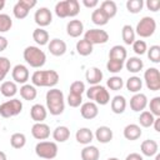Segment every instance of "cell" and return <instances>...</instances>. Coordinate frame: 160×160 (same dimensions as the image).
Here are the masks:
<instances>
[{
	"label": "cell",
	"mask_w": 160,
	"mask_h": 160,
	"mask_svg": "<svg viewBox=\"0 0 160 160\" xmlns=\"http://www.w3.org/2000/svg\"><path fill=\"white\" fill-rule=\"evenodd\" d=\"M36 6V0H19L12 8V14L16 19L21 20L29 15V11Z\"/></svg>",
	"instance_id": "obj_10"
},
{
	"label": "cell",
	"mask_w": 160,
	"mask_h": 160,
	"mask_svg": "<svg viewBox=\"0 0 160 160\" xmlns=\"http://www.w3.org/2000/svg\"><path fill=\"white\" fill-rule=\"evenodd\" d=\"M144 8L142 0H128L126 1V9L131 14H139Z\"/></svg>",
	"instance_id": "obj_42"
},
{
	"label": "cell",
	"mask_w": 160,
	"mask_h": 160,
	"mask_svg": "<svg viewBox=\"0 0 160 160\" xmlns=\"http://www.w3.org/2000/svg\"><path fill=\"white\" fill-rule=\"evenodd\" d=\"M152 126H154V129H155V131H160V116L159 118H155V120H154V124H152Z\"/></svg>",
	"instance_id": "obj_55"
},
{
	"label": "cell",
	"mask_w": 160,
	"mask_h": 160,
	"mask_svg": "<svg viewBox=\"0 0 160 160\" xmlns=\"http://www.w3.org/2000/svg\"><path fill=\"white\" fill-rule=\"evenodd\" d=\"M66 101H68V105H69L70 108H79V106L82 104V96H81V95H76V94L69 92Z\"/></svg>",
	"instance_id": "obj_50"
},
{
	"label": "cell",
	"mask_w": 160,
	"mask_h": 160,
	"mask_svg": "<svg viewBox=\"0 0 160 160\" xmlns=\"http://www.w3.org/2000/svg\"><path fill=\"white\" fill-rule=\"evenodd\" d=\"M144 81L150 91L160 90V71L158 68H149L144 72Z\"/></svg>",
	"instance_id": "obj_9"
},
{
	"label": "cell",
	"mask_w": 160,
	"mask_h": 160,
	"mask_svg": "<svg viewBox=\"0 0 160 160\" xmlns=\"http://www.w3.org/2000/svg\"><path fill=\"white\" fill-rule=\"evenodd\" d=\"M0 160H8L6 154H5L4 151H1V150H0Z\"/></svg>",
	"instance_id": "obj_56"
},
{
	"label": "cell",
	"mask_w": 160,
	"mask_h": 160,
	"mask_svg": "<svg viewBox=\"0 0 160 160\" xmlns=\"http://www.w3.org/2000/svg\"><path fill=\"white\" fill-rule=\"evenodd\" d=\"M125 86H126L128 91H130V92H132V94L140 92V90H141V88H142V80H141L139 76H136V75L130 76V78L126 80Z\"/></svg>",
	"instance_id": "obj_34"
},
{
	"label": "cell",
	"mask_w": 160,
	"mask_h": 160,
	"mask_svg": "<svg viewBox=\"0 0 160 160\" xmlns=\"http://www.w3.org/2000/svg\"><path fill=\"white\" fill-rule=\"evenodd\" d=\"M99 9L108 16L109 20L112 19V18L118 14V5H116V2L112 1V0H105V1H102V2L100 4V8H99Z\"/></svg>",
	"instance_id": "obj_29"
},
{
	"label": "cell",
	"mask_w": 160,
	"mask_h": 160,
	"mask_svg": "<svg viewBox=\"0 0 160 160\" xmlns=\"http://www.w3.org/2000/svg\"><path fill=\"white\" fill-rule=\"evenodd\" d=\"M106 86H108L110 90H112V91H119V90H121L122 86H124V80H122L120 76L114 75V76H111V78H109V79L106 80Z\"/></svg>",
	"instance_id": "obj_39"
},
{
	"label": "cell",
	"mask_w": 160,
	"mask_h": 160,
	"mask_svg": "<svg viewBox=\"0 0 160 160\" xmlns=\"http://www.w3.org/2000/svg\"><path fill=\"white\" fill-rule=\"evenodd\" d=\"M11 76H12V80L15 84H26V81L29 80L30 78V72H29V69L28 66L22 65V64H16L12 70H11Z\"/></svg>",
	"instance_id": "obj_12"
},
{
	"label": "cell",
	"mask_w": 160,
	"mask_h": 160,
	"mask_svg": "<svg viewBox=\"0 0 160 160\" xmlns=\"http://www.w3.org/2000/svg\"><path fill=\"white\" fill-rule=\"evenodd\" d=\"M148 105H149L150 112L155 118H159L160 116V96H154L150 100V102H148Z\"/></svg>",
	"instance_id": "obj_46"
},
{
	"label": "cell",
	"mask_w": 160,
	"mask_h": 160,
	"mask_svg": "<svg viewBox=\"0 0 160 160\" xmlns=\"http://www.w3.org/2000/svg\"><path fill=\"white\" fill-rule=\"evenodd\" d=\"M155 160H160V154H159V152L155 155Z\"/></svg>",
	"instance_id": "obj_58"
},
{
	"label": "cell",
	"mask_w": 160,
	"mask_h": 160,
	"mask_svg": "<svg viewBox=\"0 0 160 160\" xmlns=\"http://www.w3.org/2000/svg\"><path fill=\"white\" fill-rule=\"evenodd\" d=\"M54 11H55L56 16L60 18V19L69 18V12H68V0H62V1L56 2Z\"/></svg>",
	"instance_id": "obj_40"
},
{
	"label": "cell",
	"mask_w": 160,
	"mask_h": 160,
	"mask_svg": "<svg viewBox=\"0 0 160 160\" xmlns=\"http://www.w3.org/2000/svg\"><path fill=\"white\" fill-rule=\"evenodd\" d=\"M8 45H9V42H8V39H6L5 36L0 35V52H1V51H4V50L8 48Z\"/></svg>",
	"instance_id": "obj_54"
},
{
	"label": "cell",
	"mask_w": 160,
	"mask_h": 160,
	"mask_svg": "<svg viewBox=\"0 0 160 160\" xmlns=\"http://www.w3.org/2000/svg\"><path fill=\"white\" fill-rule=\"evenodd\" d=\"M135 34L139 35L142 39L150 38L154 35L155 30H156V21L154 18L151 16H144L136 25V28L134 29Z\"/></svg>",
	"instance_id": "obj_7"
},
{
	"label": "cell",
	"mask_w": 160,
	"mask_h": 160,
	"mask_svg": "<svg viewBox=\"0 0 160 160\" xmlns=\"http://www.w3.org/2000/svg\"><path fill=\"white\" fill-rule=\"evenodd\" d=\"M112 136H114V132L112 130L106 126V125H102V126H99L96 130H95V134H94V138L100 142V144H108L112 140Z\"/></svg>",
	"instance_id": "obj_18"
},
{
	"label": "cell",
	"mask_w": 160,
	"mask_h": 160,
	"mask_svg": "<svg viewBox=\"0 0 160 160\" xmlns=\"http://www.w3.org/2000/svg\"><path fill=\"white\" fill-rule=\"evenodd\" d=\"M66 34L70 38H79L84 34V24L79 19H72L66 24Z\"/></svg>",
	"instance_id": "obj_17"
},
{
	"label": "cell",
	"mask_w": 160,
	"mask_h": 160,
	"mask_svg": "<svg viewBox=\"0 0 160 160\" xmlns=\"http://www.w3.org/2000/svg\"><path fill=\"white\" fill-rule=\"evenodd\" d=\"M46 110L54 115H61L65 110V98H64V92L60 89L56 88H51L50 90H48L46 96Z\"/></svg>",
	"instance_id": "obj_1"
},
{
	"label": "cell",
	"mask_w": 160,
	"mask_h": 160,
	"mask_svg": "<svg viewBox=\"0 0 160 160\" xmlns=\"http://www.w3.org/2000/svg\"><path fill=\"white\" fill-rule=\"evenodd\" d=\"M132 50H134V52H135L136 55L141 56V55H144V54L146 52L148 45H146V42H145L144 40H135V41L132 42Z\"/></svg>",
	"instance_id": "obj_49"
},
{
	"label": "cell",
	"mask_w": 160,
	"mask_h": 160,
	"mask_svg": "<svg viewBox=\"0 0 160 160\" xmlns=\"http://www.w3.org/2000/svg\"><path fill=\"white\" fill-rule=\"evenodd\" d=\"M80 114L84 119L86 120H92L98 116L99 114V108L95 102L92 101H86V102H82L80 105Z\"/></svg>",
	"instance_id": "obj_16"
},
{
	"label": "cell",
	"mask_w": 160,
	"mask_h": 160,
	"mask_svg": "<svg viewBox=\"0 0 160 160\" xmlns=\"http://www.w3.org/2000/svg\"><path fill=\"white\" fill-rule=\"evenodd\" d=\"M128 58V51L122 45H114L109 51V59L125 61Z\"/></svg>",
	"instance_id": "obj_32"
},
{
	"label": "cell",
	"mask_w": 160,
	"mask_h": 160,
	"mask_svg": "<svg viewBox=\"0 0 160 160\" xmlns=\"http://www.w3.org/2000/svg\"><path fill=\"white\" fill-rule=\"evenodd\" d=\"M22 56H24V60L26 61V64L34 69H40L46 62V54L39 46H35V45L26 46L24 49Z\"/></svg>",
	"instance_id": "obj_3"
},
{
	"label": "cell",
	"mask_w": 160,
	"mask_h": 160,
	"mask_svg": "<svg viewBox=\"0 0 160 160\" xmlns=\"http://www.w3.org/2000/svg\"><path fill=\"white\" fill-rule=\"evenodd\" d=\"M32 40L39 45V46H44V45H48L49 41H50V36H49V32L42 29V28H36L34 31H32Z\"/></svg>",
	"instance_id": "obj_27"
},
{
	"label": "cell",
	"mask_w": 160,
	"mask_h": 160,
	"mask_svg": "<svg viewBox=\"0 0 160 160\" xmlns=\"http://www.w3.org/2000/svg\"><path fill=\"white\" fill-rule=\"evenodd\" d=\"M85 84L81 81V80H75V81H72L71 82V85H70V91L69 92H71V94H76V95H81L82 96V94L85 92Z\"/></svg>",
	"instance_id": "obj_47"
},
{
	"label": "cell",
	"mask_w": 160,
	"mask_h": 160,
	"mask_svg": "<svg viewBox=\"0 0 160 160\" xmlns=\"http://www.w3.org/2000/svg\"><path fill=\"white\" fill-rule=\"evenodd\" d=\"M20 96L28 101L35 100L38 96V90L32 84H24L20 88Z\"/></svg>",
	"instance_id": "obj_31"
},
{
	"label": "cell",
	"mask_w": 160,
	"mask_h": 160,
	"mask_svg": "<svg viewBox=\"0 0 160 160\" xmlns=\"http://www.w3.org/2000/svg\"><path fill=\"white\" fill-rule=\"evenodd\" d=\"M154 120H155V116L150 111L144 110V111L140 112V116H139V126L150 128V126H152Z\"/></svg>",
	"instance_id": "obj_38"
},
{
	"label": "cell",
	"mask_w": 160,
	"mask_h": 160,
	"mask_svg": "<svg viewBox=\"0 0 160 160\" xmlns=\"http://www.w3.org/2000/svg\"><path fill=\"white\" fill-rule=\"evenodd\" d=\"M12 20L8 14L0 12V32H6L11 29Z\"/></svg>",
	"instance_id": "obj_45"
},
{
	"label": "cell",
	"mask_w": 160,
	"mask_h": 160,
	"mask_svg": "<svg viewBox=\"0 0 160 160\" xmlns=\"http://www.w3.org/2000/svg\"><path fill=\"white\" fill-rule=\"evenodd\" d=\"M58 151L59 148L55 141L44 140V141H39L35 145V154L45 160H54L58 156Z\"/></svg>",
	"instance_id": "obj_5"
},
{
	"label": "cell",
	"mask_w": 160,
	"mask_h": 160,
	"mask_svg": "<svg viewBox=\"0 0 160 160\" xmlns=\"http://www.w3.org/2000/svg\"><path fill=\"white\" fill-rule=\"evenodd\" d=\"M31 135L34 139L44 141L50 136V126L45 122H35L31 126Z\"/></svg>",
	"instance_id": "obj_13"
},
{
	"label": "cell",
	"mask_w": 160,
	"mask_h": 160,
	"mask_svg": "<svg viewBox=\"0 0 160 160\" xmlns=\"http://www.w3.org/2000/svg\"><path fill=\"white\" fill-rule=\"evenodd\" d=\"M125 160H144V158H142V155H140V154H138V152H130V154L126 156Z\"/></svg>",
	"instance_id": "obj_53"
},
{
	"label": "cell",
	"mask_w": 160,
	"mask_h": 160,
	"mask_svg": "<svg viewBox=\"0 0 160 160\" xmlns=\"http://www.w3.org/2000/svg\"><path fill=\"white\" fill-rule=\"evenodd\" d=\"M124 66L126 68V70L131 74H138L144 68V62L138 56H132V58H129L128 60H125V64Z\"/></svg>",
	"instance_id": "obj_24"
},
{
	"label": "cell",
	"mask_w": 160,
	"mask_h": 160,
	"mask_svg": "<svg viewBox=\"0 0 160 160\" xmlns=\"http://www.w3.org/2000/svg\"><path fill=\"white\" fill-rule=\"evenodd\" d=\"M142 131H141V128L138 125V124H128L125 128H124V131H122V135L126 140H130V141H134V140H138L140 139Z\"/></svg>",
	"instance_id": "obj_23"
},
{
	"label": "cell",
	"mask_w": 160,
	"mask_h": 160,
	"mask_svg": "<svg viewBox=\"0 0 160 160\" xmlns=\"http://www.w3.org/2000/svg\"><path fill=\"white\" fill-rule=\"evenodd\" d=\"M146 8L152 11V12H156L159 9H160V1L159 0H148L146 1Z\"/></svg>",
	"instance_id": "obj_51"
},
{
	"label": "cell",
	"mask_w": 160,
	"mask_h": 160,
	"mask_svg": "<svg viewBox=\"0 0 160 160\" xmlns=\"http://www.w3.org/2000/svg\"><path fill=\"white\" fill-rule=\"evenodd\" d=\"M148 106V98L142 92H136L130 99V108L135 112H141Z\"/></svg>",
	"instance_id": "obj_14"
},
{
	"label": "cell",
	"mask_w": 160,
	"mask_h": 160,
	"mask_svg": "<svg viewBox=\"0 0 160 160\" xmlns=\"http://www.w3.org/2000/svg\"><path fill=\"white\" fill-rule=\"evenodd\" d=\"M140 151L144 156H148V158H151V156H155L159 151V145L155 140H151V139H146L141 142L140 145Z\"/></svg>",
	"instance_id": "obj_20"
},
{
	"label": "cell",
	"mask_w": 160,
	"mask_h": 160,
	"mask_svg": "<svg viewBox=\"0 0 160 160\" xmlns=\"http://www.w3.org/2000/svg\"><path fill=\"white\" fill-rule=\"evenodd\" d=\"M125 61H120V60H111L109 59L106 62V70L111 74H118L122 70Z\"/></svg>",
	"instance_id": "obj_41"
},
{
	"label": "cell",
	"mask_w": 160,
	"mask_h": 160,
	"mask_svg": "<svg viewBox=\"0 0 160 160\" xmlns=\"http://www.w3.org/2000/svg\"><path fill=\"white\" fill-rule=\"evenodd\" d=\"M48 49H49L51 55H54V56H62L66 52L68 46H66V42L64 40L55 38V39H51L49 41Z\"/></svg>",
	"instance_id": "obj_15"
},
{
	"label": "cell",
	"mask_w": 160,
	"mask_h": 160,
	"mask_svg": "<svg viewBox=\"0 0 160 160\" xmlns=\"http://www.w3.org/2000/svg\"><path fill=\"white\" fill-rule=\"evenodd\" d=\"M91 21H92L95 25H98V26H104V25H106V24L109 22V19H108V16L98 8V9H95V10L91 12Z\"/></svg>",
	"instance_id": "obj_37"
},
{
	"label": "cell",
	"mask_w": 160,
	"mask_h": 160,
	"mask_svg": "<svg viewBox=\"0 0 160 160\" xmlns=\"http://www.w3.org/2000/svg\"><path fill=\"white\" fill-rule=\"evenodd\" d=\"M75 49H76V52L81 56H89L92 54V50H94V46L86 41L85 39H81V40H78L76 45H75Z\"/></svg>",
	"instance_id": "obj_33"
},
{
	"label": "cell",
	"mask_w": 160,
	"mask_h": 160,
	"mask_svg": "<svg viewBox=\"0 0 160 160\" xmlns=\"http://www.w3.org/2000/svg\"><path fill=\"white\" fill-rule=\"evenodd\" d=\"M146 54H148V58L151 62H154V64L160 62V46L159 45H151L146 50Z\"/></svg>",
	"instance_id": "obj_43"
},
{
	"label": "cell",
	"mask_w": 160,
	"mask_h": 160,
	"mask_svg": "<svg viewBox=\"0 0 160 160\" xmlns=\"http://www.w3.org/2000/svg\"><path fill=\"white\" fill-rule=\"evenodd\" d=\"M34 21L39 28L44 29L45 26H49L52 22V14H51L50 9H48L45 6L39 8L34 14Z\"/></svg>",
	"instance_id": "obj_11"
},
{
	"label": "cell",
	"mask_w": 160,
	"mask_h": 160,
	"mask_svg": "<svg viewBox=\"0 0 160 160\" xmlns=\"http://www.w3.org/2000/svg\"><path fill=\"white\" fill-rule=\"evenodd\" d=\"M108 160H119V159H118V158H109Z\"/></svg>",
	"instance_id": "obj_59"
},
{
	"label": "cell",
	"mask_w": 160,
	"mask_h": 160,
	"mask_svg": "<svg viewBox=\"0 0 160 160\" xmlns=\"http://www.w3.org/2000/svg\"><path fill=\"white\" fill-rule=\"evenodd\" d=\"M110 108L114 114H118V115L122 114L126 109V99L122 95H115L110 101Z\"/></svg>",
	"instance_id": "obj_25"
},
{
	"label": "cell",
	"mask_w": 160,
	"mask_h": 160,
	"mask_svg": "<svg viewBox=\"0 0 160 160\" xmlns=\"http://www.w3.org/2000/svg\"><path fill=\"white\" fill-rule=\"evenodd\" d=\"M135 36H136V34H135V30H134V28L131 25L126 24V25L122 26V29H121V38H122L124 44L132 45V42L135 41Z\"/></svg>",
	"instance_id": "obj_35"
},
{
	"label": "cell",
	"mask_w": 160,
	"mask_h": 160,
	"mask_svg": "<svg viewBox=\"0 0 160 160\" xmlns=\"http://www.w3.org/2000/svg\"><path fill=\"white\" fill-rule=\"evenodd\" d=\"M5 8V0H0V11Z\"/></svg>",
	"instance_id": "obj_57"
},
{
	"label": "cell",
	"mask_w": 160,
	"mask_h": 160,
	"mask_svg": "<svg viewBox=\"0 0 160 160\" xmlns=\"http://www.w3.org/2000/svg\"><path fill=\"white\" fill-rule=\"evenodd\" d=\"M81 2H82V5H84L85 8H88V9H94V8H96V6L99 5V1H98V0H82Z\"/></svg>",
	"instance_id": "obj_52"
},
{
	"label": "cell",
	"mask_w": 160,
	"mask_h": 160,
	"mask_svg": "<svg viewBox=\"0 0 160 160\" xmlns=\"http://www.w3.org/2000/svg\"><path fill=\"white\" fill-rule=\"evenodd\" d=\"M11 69L10 60L6 56H0V81H2Z\"/></svg>",
	"instance_id": "obj_44"
},
{
	"label": "cell",
	"mask_w": 160,
	"mask_h": 160,
	"mask_svg": "<svg viewBox=\"0 0 160 160\" xmlns=\"http://www.w3.org/2000/svg\"><path fill=\"white\" fill-rule=\"evenodd\" d=\"M68 12L69 18H75L80 12V4L78 0H68Z\"/></svg>",
	"instance_id": "obj_48"
},
{
	"label": "cell",
	"mask_w": 160,
	"mask_h": 160,
	"mask_svg": "<svg viewBox=\"0 0 160 160\" xmlns=\"http://www.w3.org/2000/svg\"><path fill=\"white\" fill-rule=\"evenodd\" d=\"M75 139L79 144L82 145H90L94 140V132L89 128H80L75 132Z\"/></svg>",
	"instance_id": "obj_22"
},
{
	"label": "cell",
	"mask_w": 160,
	"mask_h": 160,
	"mask_svg": "<svg viewBox=\"0 0 160 160\" xmlns=\"http://www.w3.org/2000/svg\"><path fill=\"white\" fill-rule=\"evenodd\" d=\"M60 80L58 71L55 70H36L31 75V84L39 88H54Z\"/></svg>",
	"instance_id": "obj_2"
},
{
	"label": "cell",
	"mask_w": 160,
	"mask_h": 160,
	"mask_svg": "<svg viewBox=\"0 0 160 160\" xmlns=\"http://www.w3.org/2000/svg\"><path fill=\"white\" fill-rule=\"evenodd\" d=\"M84 39L89 41L92 46L106 44L109 41V34L102 29H89L84 34Z\"/></svg>",
	"instance_id": "obj_8"
},
{
	"label": "cell",
	"mask_w": 160,
	"mask_h": 160,
	"mask_svg": "<svg viewBox=\"0 0 160 160\" xmlns=\"http://www.w3.org/2000/svg\"><path fill=\"white\" fill-rule=\"evenodd\" d=\"M102 71L96 68V66H92V68H89L85 72V80L88 81V84L90 86L92 85H99L102 80Z\"/></svg>",
	"instance_id": "obj_19"
},
{
	"label": "cell",
	"mask_w": 160,
	"mask_h": 160,
	"mask_svg": "<svg viewBox=\"0 0 160 160\" xmlns=\"http://www.w3.org/2000/svg\"><path fill=\"white\" fill-rule=\"evenodd\" d=\"M86 91V98L95 102L96 105H106L110 102V94L109 90L102 85H92Z\"/></svg>",
	"instance_id": "obj_4"
},
{
	"label": "cell",
	"mask_w": 160,
	"mask_h": 160,
	"mask_svg": "<svg viewBox=\"0 0 160 160\" xmlns=\"http://www.w3.org/2000/svg\"><path fill=\"white\" fill-rule=\"evenodd\" d=\"M22 111V102L20 99L12 98L0 104V115L5 119L18 116Z\"/></svg>",
	"instance_id": "obj_6"
},
{
	"label": "cell",
	"mask_w": 160,
	"mask_h": 160,
	"mask_svg": "<svg viewBox=\"0 0 160 160\" xmlns=\"http://www.w3.org/2000/svg\"><path fill=\"white\" fill-rule=\"evenodd\" d=\"M81 160H99L100 158V150L94 145H85L84 149L80 152Z\"/></svg>",
	"instance_id": "obj_26"
},
{
	"label": "cell",
	"mask_w": 160,
	"mask_h": 160,
	"mask_svg": "<svg viewBox=\"0 0 160 160\" xmlns=\"http://www.w3.org/2000/svg\"><path fill=\"white\" fill-rule=\"evenodd\" d=\"M48 116V110L41 104H34L30 109V118L35 122H44Z\"/></svg>",
	"instance_id": "obj_21"
},
{
	"label": "cell",
	"mask_w": 160,
	"mask_h": 160,
	"mask_svg": "<svg viewBox=\"0 0 160 160\" xmlns=\"http://www.w3.org/2000/svg\"><path fill=\"white\" fill-rule=\"evenodd\" d=\"M26 144V136L22 132H14L10 136V145L14 149H22Z\"/></svg>",
	"instance_id": "obj_36"
},
{
	"label": "cell",
	"mask_w": 160,
	"mask_h": 160,
	"mask_svg": "<svg viewBox=\"0 0 160 160\" xmlns=\"http://www.w3.org/2000/svg\"><path fill=\"white\" fill-rule=\"evenodd\" d=\"M18 85L14 82V81H4L1 85H0V92L2 96L5 98H9V99H12L16 94H18Z\"/></svg>",
	"instance_id": "obj_30"
},
{
	"label": "cell",
	"mask_w": 160,
	"mask_h": 160,
	"mask_svg": "<svg viewBox=\"0 0 160 160\" xmlns=\"http://www.w3.org/2000/svg\"><path fill=\"white\" fill-rule=\"evenodd\" d=\"M69 138H70V130L65 125L56 126L52 131V139L55 140V142H65L66 140H69Z\"/></svg>",
	"instance_id": "obj_28"
}]
</instances>
